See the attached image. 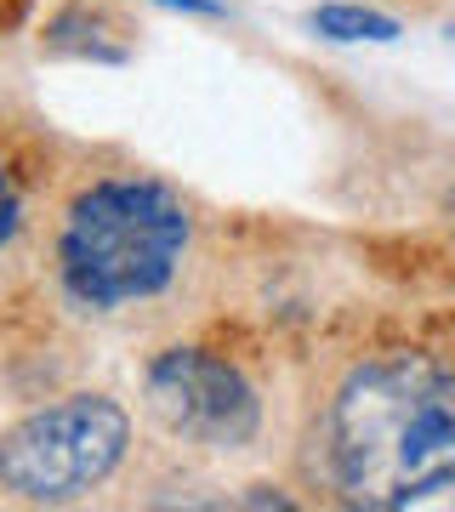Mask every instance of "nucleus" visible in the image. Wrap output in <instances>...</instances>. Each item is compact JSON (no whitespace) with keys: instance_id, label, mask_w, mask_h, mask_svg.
Instances as JSON below:
<instances>
[{"instance_id":"nucleus-6","label":"nucleus","mask_w":455,"mask_h":512,"mask_svg":"<svg viewBox=\"0 0 455 512\" xmlns=\"http://www.w3.org/2000/svg\"><path fill=\"white\" fill-rule=\"evenodd\" d=\"M313 29L330 40H399V23L387 12H370V6H319Z\"/></svg>"},{"instance_id":"nucleus-1","label":"nucleus","mask_w":455,"mask_h":512,"mask_svg":"<svg viewBox=\"0 0 455 512\" xmlns=\"http://www.w3.org/2000/svg\"><path fill=\"white\" fill-rule=\"evenodd\" d=\"M330 473L353 507H421L455 473V376L421 353L353 370L330 404Z\"/></svg>"},{"instance_id":"nucleus-8","label":"nucleus","mask_w":455,"mask_h":512,"mask_svg":"<svg viewBox=\"0 0 455 512\" xmlns=\"http://www.w3.org/2000/svg\"><path fill=\"white\" fill-rule=\"evenodd\" d=\"M450 211H455V194H450Z\"/></svg>"},{"instance_id":"nucleus-3","label":"nucleus","mask_w":455,"mask_h":512,"mask_svg":"<svg viewBox=\"0 0 455 512\" xmlns=\"http://www.w3.org/2000/svg\"><path fill=\"white\" fill-rule=\"evenodd\" d=\"M126 444L131 421L114 399L103 393L57 399L23 416L12 433H0V490L18 501H74L120 467Z\"/></svg>"},{"instance_id":"nucleus-9","label":"nucleus","mask_w":455,"mask_h":512,"mask_svg":"<svg viewBox=\"0 0 455 512\" xmlns=\"http://www.w3.org/2000/svg\"><path fill=\"white\" fill-rule=\"evenodd\" d=\"M450 40H455V29H450Z\"/></svg>"},{"instance_id":"nucleus-4","label":"nucleus","mask_w":455,"mask_h":512,"mask_svg":"<svg viewBox=\"0 0 455 512\" xmlns=\"http://www.w3.org/2000/svg\"><path fill=\"white\" fill-rule=\"evenodd\" d=\"M148 410L177 439L211 444V450H239L262 427V404L251 382L200 348H165L148 365Z\"/></svg>"},{"instance_id":"nucleus-2","label":"nucleus","mask_w":455,"mask_h":512,"mask_svg":"<svg viewBox=\"0 0 455 512\" xmlns=\"http://www.w3.org/2000/svg\"><path fill=\"white\" fill-rule=\"evenodd\" d=\"M188 251V205L148 177L91 183L63 217L57 274L80 308H120L160 296Z\"/></svg>"},{"instance_id":"nucleus-5","label":"nucleus","mask_w":455,"mask_h":512,"mask_svg":"<svg viewBox=\"0 0 455 512\" xmlns=\"http://www.w3.org/2000/svg\"><path fill=\"white\" fill-rule=\"evenodd\" d=\"M109 35V18H97L86 6H63L52 23H46V46L63 57H91V63H120L126 46L120 40H103Z\"/></svg>"},{"instance_id":"nucleus-7","label":"nucleus","mask_w":455,"mask_h":512,"mask_svg":"<svg viewBox=\"0 0 455 512\" xmlns=\"http://www.w3.org/2000/svg\"><path fill=\"white\" fill-rule=\"evenodd\" d=\"M154 6H171V12H194V18H222L217 0H154Z\"/></svg>"}]
</instances>
